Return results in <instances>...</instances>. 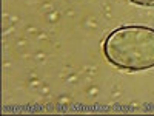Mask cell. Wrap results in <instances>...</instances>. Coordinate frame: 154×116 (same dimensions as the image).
<instances>
[{
	"label": "cell",
	"instance_id": "obj_1",
	"mask_svg": "<svg viewBox=\"0 0 154 116\" xmlns=\"http://www.w3.org/2000/svg\"><path fill=\"white\" fill-rule=\"evenodd\" d=\"M103 54L111 65L120 70L154 68V28L125 25L112 30L103 42Z\"/></svg>",
	"mask_w": 154,
	"mask_h": 116
},
{
	"label": "cell",
	"instance_id": "obj_2",
	"mask_svg": "<svg viewBox=\"0 0 154 116\" xmlns=\"http://www.w3.org/2000/svg\"><path fill=\"white\" fill-rule=\"evenodd\" d=\"M128 2L139 6H154V0H128Z\"/></svg>",
	"mask_w": 154,
	"mask_h": 116
}]
</instances>
